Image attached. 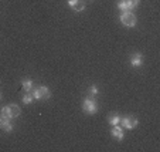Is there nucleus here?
Returning a JSON list of instances; mask_svg holds the SVG:
<instances>
[{
    "label": "nucleus",
    "mask_w": 160,
    "mask_h": 152,
    "mask_svg": "<svg viewBox=\"0 0 160 152\" xmlns=\"http://www.w3.org/2000/svg\"><path fill=\"white\" fill-rule=\"evenodd\" d=\"M21 114V108L17 104H9V105H4L2 110H0V117L4 119H13L17 118Z\"/></svg>",
    "instance_id": "1"
},
{
    "label": "nucleus",
    "mask_w": 160,
    "mask_h": 152,
    "mask_svg": "<svg viewBox=\"0 0 160 152\" xmlns=\"http://www.w3.org/2000/svg\"><path fill=\"white\" fill-rule=\"evenodd\" d=\"M119 20H121L122 26H125L126 29L135 27L136 23H138V18L132 12H122L121 16H119Z\"/></svg>",
    "instance_id": "2"
},
{
    "label": "nucleus",
    "mask_w": 160,
    "mask_h": 152,
    "mask_svg": "<svg viewBox=\"0 0 160 152\" xmlns=\"http://www.w3.org/2000/svg\"><path fill=\"white\" fill-rule=\"evenodd\" d=\"M31 94H33L34 100H37V101H42V100L51 98V91H50V88L45 87V85H40L37 88H33Z\"/></svg>",
    "instance_id": "3"
},
{
    "label": "nucleus",
    "mask_w": 160,
    "mask_h": 152,
    "mask_svg": "<svg viewBox=\"0 0 160 152\" xmlns=\"http://www.w3.org/2000/svg\"><path fill=\"white\" fill-rule=\"evenodd\" d=\"M82 111H84L85 114H88V115H94V114H97V111H98L97 101H95L92 97L85 98L84 102H82Z\"/></svg>",
    "instance_id": "4"
},
{
    "label": "nucleus",
    "mask_w": 160,
    "mask_h": 152,
    "mask_svg": "<svg viewBox=\"0 0 160 152\" xmlns=\"http://www.w3.org/2000/svg\"><path fill=\"white\" fill-rule=\"evenodd\" d=\"M121 125L122 128H126V129H133L139 125V119L135 118L132 115H128V117H121Z\"/></svg>",
    "instance_id": "5"
},
{
    "label": "nucleus",
    "mask_w": 160,
    "mask_h": 152,
    "mask_svg": "<svg viewBox=\"0 0 160 152\" xmlns=\"http://www.w3.org/2000/svg\"><path fill=\"white\" fill-rule=\"evenodd\" d=\"M129 61L133 68H140L143 66V55L140 54V53H133V54L130 55Z\"/></svg>",
    "instance_id": "6"
},
{
    "label": "nucleus",
    "mask_w": 160,
    "mask_h": 152,
    "mask_svg": "<svg viewBox=\"0 0 160 152\" xmlns=\"http://www.w3.org/2000/svg\"><path fill=\"white\" fill-rule=\"evenodd\" d=\"M111 134L112 137L115 138L116 141H123L125 138V132H123V128L121 127V125H113L111 129Z\"/></svg>",
    "instance_id": "7"
},
{
    "label": "nucleus",
    "mask_w": 160,
    "mask_h": 152,
    "mask_svg": "<svg viewBox=\"0 0 160 152\" xmlns=\"http://www.w3.org/2000/svg\"><path fill=\"white\" fill-rule=\"evenodd\" d=\"M68 6L74 12H84V9H85V3L82 0H68Z\"/></svg>",
    "instance_id": "8"
},
{
    "label": "nucleus",
    "mask_w": 160,
    "mask_h": 152,
    "mask_svg": "<svg viewBox=\"0 0 160 152\" xmlns=\"http://www.w3.org/2000/svg\"><path fill=\"white\" fill-rule=\"evenodd\" d=\"M21 87H23V91L24 92H31L34 88V82L30 78H23L21 80Z\"/></svg>",
    "instance_id": "9"
},
{
    "label": "nucleus",
    "mask_w": 160,
    "mask_h": 152,
    "mask_svg": "<svg viewBox=\"0 0 160 152\" xmlns=\"http://www.w3.org/2000/svg\"><path fill=\"white\" fill-rule=\"evenodd\" d=\"M0 127H2V129H3L4 132H12L13 129H14V127H13V124L10 122V119H4V118H2Z\"/></svg>",
    "instance_id": "10"
},
{
    "label": "nucleus",
    "mask_w": 160,
    "mask_h": 152,
    "mask_svg": "<svg viewBox=\"0 0 160 152\" xmlns=\"http://www.w3.org/2000/svg\"><path fill=\"white\" fill-rule=\"evenodd\" d=\"M108 122H109V125H119L121 124V117L118 115V114H109L108 115Z\"/></svg>",
    "instance_id": "11"
},
{
    "label": "nucleus",
    "mask_w": 160,
    "mask_h": 152,
    "mask_svg": "<svg viewBox=\"0 0 160 152\" xmlns=\"http://www.w3.org/2000/svg\"><path fill=\"white\" fill-rule=\"evenodd\" d=\"M140 4V0H126V6H128V12H133L136 7Z\"/></svg>",
    "instance_id": "12"
},
{
    "label": "nucleus",
    "mask_w": 160,
    "mask_h": 152,
    "mask_svg": "<svg viewBox=\"0 0 160 152\" xmlns=\"http://www.w3.org/2000/svg\"><path fill=\"white\" fill-rule=\"evenodd\" d=\"M21 101L26 104V105H28V104H31L34 101V97L31 92H24V94L21 95Z\"/></svg>",
    "instance_id": "13"
},
{
    "label": "nucleus",
    "mask_w": 160,
    "mask_h": 152,
    "mask_svg": "<svg viewBox=\"0 0 160 152\" xmlns=\"http://www.w3.org/2000/svg\"><path fill=\"white\" fill-rule=\"evenodd\" d=\"M118 9L121 10V12H128V6H126V0H119L118 2Z\"/></svg>",
    "instance_id": "14"
},
{
    "label": "nucleus",
    "mask_w": 160,
    "mask_h": 152,
    "mask_svg": "<svg viewBox=\"0 0 160 152\" xmlns=\"http://www.w3.org/2000/svg\"><path fill=\"white\" fill-rule=\"evenodd\" d=\"M98 87L97 85H91L89 88H88V94H89V97H94V95H97L98 94Z\"/></svg>",
    "instance_id": "15"
},
{
    "label": "nucleus",
    "mask_w": 160,
    "mask_h": 152,
    "mask_svg": "<svg viewBox=\"0 0 160 152\" xmlns=\"http://www.w3.org/2000/svg\"><path fill=\"white\" fill-rule=\"evenodd\" d=\"M0 122H2V117H0Z\"/></svg>",
    "instance_id": "16"
},
{
    "label": "nucleus",
    "mask_w": 160,
    "mask_h": 152,
    "mask_svg": "<svg viewBox=\"0 0 160 152\" xmlns=\"http://www.w3.org/2000/svg\"><path fill=\"white\" fill-rule=\"evenodd\" d=\"M0 98H2V94H0Z\"/></svg>",
    "instance_id": "17"
}]
</instances>
